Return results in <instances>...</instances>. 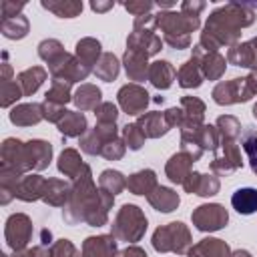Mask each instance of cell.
Returning <instances> with one entry per match:
<instances>
[{
    "instance_id": "obj_1",
    "label": "cell",
    "mask_w": 257,
    "mask_h": 257,
    "mask_svg": "<svg viewBox=\"0 0 257 257\" xmlns=\"http://www.w3.org/2000/svg\"><path fill=\"white\" fill-rule=\"evenodd\" d=\"M114 205V197L96 189L92 171L84 165L82 173L72 181L70 199L62 207V219L66 225L86 223L88 227H102L108 221V211Z\"/></svg>"
},
{
    "instance_id": "obj_2",
    "label": "cell",
    "mask_w": 257,
    "mask_h": 257,
    "mask_svg": "<svg viewBox=\"0 0 257 257\" xmlns=\"http://www.w3.org/2000/svg\"><path fill=\"white\" fill-rule=\"evenodd\" d=\"M255 18L257 12L251 8V4L227 2L225 6H219L209 14L199 38V46L207 52H219L221 46L231 48L239 42L241 28L251 26Z\"/></svg>"
},
{
    "instance_id": "obj_3",
    "label": "cell",
    "mask_w": 257,
    "mask_h": 257,
    "mask_svg": "<svg viewBox=\"0 0 257 257\" xmlns=\"http://www.w3.org/2000/svg\"><path fill=\"white\" fill-rule=\"evenodd\" d=\"M157 16V28L163 32V42L175 50H185L191 46V32L201 26V18L189 12L161 10Z\"/></svg>"
},
{
    "instance_id": "obj_4",
    "label": "cell",
    "mask_w": 257,
    "mask_h": 257,
    "mask_svg": "<svg viewBox=\"0 0 257 257\" xmlns=\"http://www.w3.org/2000/svg\"><path fill=\"white\" fill-rule=\"evenodd\" d=\"M151 245L157 253H175V255H187L193 247L191 231L185 223L173 221L167 225H161L155 229Z\"/></svg>"
},
{
    "instance_id": "obj_5",
    "label": "cell",
    "mask_w": 257,
    "mask_h": 257,
    "mask_svg": "<svg viewBox=\"0 0 257 257\" xmlns=\"http://www.w3.org/2000/svg\"><path fill=\"white\" fill-rule=\"evenodd\" d=\"M147 227H149V221H147L145 213L141 211V207L124 203L114 215V221L110 225V233L116 237V241L137 243L145 237Z\"/></svg>"
},
{
    "instance_id": "obj_6",
    "label": "cell",
    "mask_w": 257,
    "mask_h": 257,
    "mask_svg": "<svg viewBox=\"0 0 257 257\" xmlns=\"http://www.w3.org/2000/svg\"><path fill=\"white\" fill-rule=\"evenodd\" d=\"M213 100L221 106H229V104H239V102H247L255 96V90L249 82L247 76L241 78H231V80H221L215 84L213 92H211Z\"/></svg>"
},
{
    "instance_id": "obj_7",
    "label": "cell",
    "mask_w": 257,
    "mask_h": 257,
    "mask_svg": "<svg viewBox=\"0 0 257 257\" xmlns=\"http://www.w3.org/2000/svg\"><path fill=\"white\" fill-rule=\"evenodd\" d=\"M241 167H243V159H241V151H239L237 141L221 137V145L215 151V159L209 165L211 173L217 177H229L231 173L239 171Z\"/></svg>"
},
{
    "instance_id": "obj_8",
    "label": "cell",
    "mask_w": 257,
    "mask_h": 257,
    "mask_svg": "<svg viewBox=\"0 0 257 257\" xmlns=\"http://www.w3.org/2000/svg\"><path fill=\"white\" fill-rule=\"evenodd\" d=\"M32 233H34V225H32V219L28 215H24V213H12L6 219L4 239H6V245L12 251L26 249V245L32 241Z\"/></svg>"
},
{
    "instance_id": "obj_9",
    "label": "cell",
    "mask_w": 257,
    "mask_h": 257,
    "mask_svg": "<svg viewBox=\"0 0 257 257\" xmlns=\"http://www.w3.org/2000/svg\"><path fill=\"white\" fill-rule=\"evenodd\" d=\"M191 221H193L195 229H199L203 233H211V231L223 229L229 223V213L219 203H205V205H199L191 213Z\"/></svg>"
},
{
    "instance_id": "obj_10",
    "label": "cell",
    "mask_w": 257,
    "mask_h": 257,
    "mask_svg": "<svg viewBox=\"0 0 257 257\" xmlns=\"http://www.w3.org/2000/svg\"><path fill=\"white\" fill-rule=\"evenodd\" d=\"M149 90L137 82H128L124 86L118 88L116 92V100H118V106L122 108V112L131 114V116H141L145 114V108L149 106L151 98H149Z\"/></svg>"
},
{
    "instance_id": "obj_11",
    "label": "cell",
    "mask_w": 257,
    "mask_h": 257,
    "mask_svg": "<svg viewBox=\"0 0 257 257\" xmlns=\"http://www.w3.org/2000/svg\"><path fill=\"white\" fill-rule=\"evenodd\" d=\"M118 137V128H116V122L112 124H102V122H96L94 128H88L82 137H80V151L90 155V157H100L102 153V147L106 143H110L112 139Z\"/></svg>"
},
{
    "instance_id": "obj_12",
    "label": "cell",
    "mask_w": 257,
    "mask_h": 257,
    "mask_svg": "<svg viewBox=\"0 0 257 257\" xmlns=\"http://www.w3.org/2000/svg\"><path fill=\"white\" fill-rule=\"evenodd\" d=\"M0 169H10V171L18 173L20 177H24L28 171L26 143H22L20 139H14V137L4 139L2 151H0Z\"/></svg>"
},
{
    "instance_id": "obj_13",
    "label": "cell",
    "mask_w": 257,
    "mask_h": 257,
    "mask_svg": "<svg viewBox=\"0 0 257 257\" xmlns=\"http://www.w3.org/2000/svg\"><path fill=\"white\" fill-rule=\"evenodd\" d=\"M197 60H199V66H201V72L205 78L209 80H219L223 74H225V68H227V58L219 52H207L205 48H201L199 44L193 46V54Z\"/></svg>"
},
{
    "instance_id": "obj_14",
    "label": "cell",
    "mask_w": 257,
    "mask_h": 257,
    "mask_svg": "<svg viewBox=\"0 0 257 257\" xmlns=\"http://www.w3.org/2000/svg\"><path fill=\"white\" fill-rule=\"evenodd\" d=\"M181 187L185 189V193H191V195L213 197V195L219 193L221 181H219L217 175H209V173L205 175V173H199V171H191Z\"/></svg>"
},
{
    "instance_id": "obj_15",
    "label": "cell",
    "mask_w": 257,
    "mask_h": 257,
    "mask_svg": "<svg viewBox=\"0 0 257 257\" xmlns=\"http://www.w3.org/2000/svg\"><path fill=\"white\" fill-rule=\"evenodd\" d=\"M116 253H118V241L112 233L86 237L80 249L82 257H116Z\"/></svg>"
},
{
    "instance_id": "obj_16",
    "label": "cell",
    "mask_w": 257,
    "mask_h": 257,
    "mask_svg": "<svg viewBox=\"0 0 257 257\" xmlns=\"http://www.w3.org/2000/svg\"><path fill=\"white\" fill-rule=\"evenodd\" d=\"M122 64H124V70H126V76L128 80L133 82H143L147 80V74H149V54L143 52V50H137V48H126L124 54H122Z\"/></svg>"
},
{
    "instance_id": "obj_17",
    "label": "cell",
    "mask_w": 257,
    "mask_h": 257,
    "mask_svg": "<svg viewBox=\"0 0 257 257\" xmlns=\"http://www.w3.org/2000/svg\"><path fill=\"white\" fill-rule=\"evenodd\" d=\"M46 181L44 177L32 173V175H24L16 189H14V199H20L24 203H34V201H40L44 197V191H46Z\"/></svg>"
},
{
    "instance_id": "obj_18",
    "label": "cell",
    "mask_w": 257,
    "mask_h": 257,
    "mask_svg": "<svg viewBox=\"0 0 257 257\" xmlns=\"http://www.w3.org/2000/svg\"><path fill=\"white\" fill-rule=\"evenodd\" d=\"M181 110H183V126L181 131H197L199 126H203V118H205V102L197 96H183L181 98Z\"/></svg>"
},
{
    "instance_id": "obj_19",
    "label": "cell",
    "mask_w": 257,
    "mask_h": 257,
    "mask_svg": "<svg viewBox=\"0 0 257 257\" xmlns=\"http://www.w3.org/2000/svg\"><path fill=\"white\" fill-rule=\"evenodd\" d=\"M28 171H44L52 161V145L42 139H32L26 143Z\"/></svg>"
},
{
    "instance_id": "obj_20",
    "label": "cell",
    "mask_w": 257,
    "mask_h": 257,
    "mask_svg": "<svg viewBox=\"0 0 257 257\" xmlns=\"http://www.w3.org/2000/svg\"><path fill=\"white\" fill-rule=\"evenodd\" d=\"M10 122L16 126H34L40 120H44V112H42V102H24V104H16L10 114H8Z\"/></svg>"
},
{
    "instance_id": "obj_21",
    "label": "cell",
    "mask_w": 257,
    "mask_h": 257,
    "mask_svg": "<svg viewBox=\"0 0 257 257\" xmlns=\"http://www.w3.org/2000/svg\"><path fill=\"white\" fill-rule=\"evenodd\" d=\"M100 42L92 36H84L76 42V50H74V56L78 58V62L88 70V72H94V66L96 62L100 60L102 56V50H100Z\"/></svg>"
},
{
    "instance_id": "obj_22",
    "label": "cell",
    "mask_w": 257,
    "mask_h": 257,
    "mask_svg": "<svg viewBox=\"0 0 257 257\" xmlns=\"http://www.w3.org/2000/svg\"><path fill=\"white\" fill-rule=\"evenodd\" d=\"M135 122L139 124V128L143 131V135H145L147 139H161V137H165V135L171 131V126L167 124L165 112H159V110L145 112V114H141Z\"/></svg>"
},
{
    "instance_id": "obj_23",
    "label": "cell",
    "mask_w": 257,
    "mask_h": 257,
    "mask_svg": "<svg viewBox=\"0 0 257 257\" xmlns=\"http://www.w3.org/2000/svg\"><path fill=\"white\" fill-rule=\"evenodd\" d=\"M177 78V70L169 60H155L149 66L147 80L157 88V90H167L171 88L173 80Z\"/></svg>"
},
{
    "instance_id": "obj_24",
    "label": "cell",
    "mask_w": 257,
    "mask_h": 257,
    "mask_svg": "<svg viewBox=\"0 0 257 257\" xmlns=\"http://www.w3.org/2000/svg\"><path fill=\"white\" fill-rule=\"evenodd\" d=\"M193 159L187 155V153H183V151H179V153H175L169 161H167V165H165V175H167V179L171 181V183H177V185H183V181L189 177V173L193 171Z\"/></svg>"
},
{
    "instance_id": "obj_25",
    "label": "cell",
    "mask_w": 257,
    "mask_h": 257,
    "mask_svg": "<svg viewBox=\"0 0 257 257\" xmlns=\"http://www.w3.org/2000/svg\"><path fill=\"white\" fill-rule=\"evenodd\" d=\"M187 257H231V247L223 239L205 237L189 249Z\"/></svg>"
},
{
    "instance_id": "obj_26",
    "label": "cell",
    "mask_w": 257,
    "mask_h": 257,
    "mask_svg": "<svg viewBox=\"0 0 257 257\" xmlns=\"http://www.w3.org/2000/svg\"><path fill=\"white\" fill-rule=\"evenodd\" d=\"M227 62L233 64V66H239V68L255 70L257 68V52H255V48L249 40L247 42H237L235 46H231L227 50Z\"/></svg>"
},
{
    "instance_id": "obj_27",
    "label": "cell",
    "mask_w": 257,
    "mask_h": 257,
    "mask_svg": "<svg viewBox=\"0 0 257 257\" xmlns=\"http://www.w3.org/2000/svg\"><path fill=\"white\" fill-rule=\"evenodd\" d=\"M157 187H159V183H157V173H155L153 169H141V171L133 173V175L126 179V189H128L133 195H145V197H149Z\"/></svg>"
},
{
    "instance_id": "obj_28",
    "label": "cell",
    "mask_w": 257,
    "mask_h": 257,
    "mask_svg": "<svg viewBox=\"0 0 257 257\" xmlns=\"http://www.w3.org/2000/svg\"><path fill=\"white\" fill-rule=\"evenodd\" d=\"M72 102H74V106H76L80 112H84V110H94V108L102 102V92H100V88H98L96 84L84 82V84H80V86L74 90Z\"/></svg>"
},
{
    "instance_id": "obj_29",
    "label": "cell",
    "mask_w": 257,
    "mask_h": 257,
    "mask_svg": "<svg viewBox=\"0 0 257 257\" xmlns=\"http://www.w3.org/2000/svg\"><path fill=\"white\" fill-rule=\"evenodd\" d=\"M147 201H149V205H151L155 211H159V213H171V211H175V209L179 207L181 197H179L177 191H173L171 187L159 185V187L147 197Z\"/></svg>"
},
{
    "instance_id": "obj_30",
    "label": "cell",
    "mask_w": 257,
    "mask_h": 257,
    "mask_svg": "<svg viewBox=\"0 0 257 257\" xmlns=\"http://www.w3.org/2000/svg\"><path fill=\"white\" fill-rule=\"evenodd\" d=\"M70 189H72V183H68V181L48 179L42 201L46 205H50V207H64L68 203V199H70Z\"/></svg>"
},
{
    "instance_id": "obj_31",
    "label": "cell",
    "mask_w": 257,
    "mask_h": 257,
    "mask_svg": "<svg viewBox=\"0 0 257 257\" xmlns=\"http://www.w3.org/2000/svg\"><path fill=\"white\" fill-rule=\"evenodd\" d=\"M56 128L60 131V135L64 139H80L86 131H88V122H86V116L78 110H68L64 114V118L56 124Z\"/></svg>"
},
{
    "instance_id": "obj_32",
    "label": "cell",
    "mask_w": 257,
    "mask_h": 257,
    "mask_svg": "<svg viewBox=\"0 0 257 257\" xmlns=\"http://www.w3.org/2000/svg\"><path fill=\"white\" fill-rule=\"evenodd\" d=\"M203 72H201V66H199V60L195 56H191L187 62H183L177 70V82L181 88H199L203 84Z\"/></svg>"
},
{
    "instance_id": "obj_33",
    "label": "cell",
    "mask_w": 257,
    "mask_h": 257,
    "mask_svg": "<svg viewBox=\"0 0 257 257\" xmlns=\"http://www.w3.org/2000/svg\"><path fill=\"white\" fill-rule=\"evenodd\" d=\"M181 133L187 135V137H191L203 151L215 153L219 149V145H221V135H219V131H217L215 124H203L197 131H181Z\"/></svg>"
},
{
    "instance_id": "obj_34",
    "label": "cell",
    "mask_w": 257,
    "mask_h": 257,
    "mask_svg": "<svg viewBox=\"0 0 257 257\" xmlns=\"http://www.w3.org/2000/svg\"><path fill=\"white\" fill-rule=\"evenodd\" d=\"M84 161H82V157H80V153L76 151V149H64L60 155H58V161H56V167H58V171L64 175V177H68L70 181H74L80 173H82V169H84Z\"/></svg>"
},
{
    "instance_id": "obj_35",
    "label": "cell",
    "mask_w": 257,
    "mask_h": 257,
    "mask_svg": "<svg viewBox=\"0 0 257 257\" xmlns=\"http://www.w3.org/2000/svg\"><path fill=\"white\" fill-rule=\"evenodd\" d=\"M46 76H48V72H46L42 66H30V68L22 70V72L16 76V80H18V84H20L24 96H32V94L42 86V82L46 80Z\"/></svg>"
},
{
    "instance_id": "obj_36",
    "label": "cell",
    "mask_w": 257,
    "mask_h": 257,
    "mask_svg": "<svg viewBox=\"0 0 257 257\" xmlns=\"http://www.w3.org/2000/svg\"><path fill=\"white\" fill-rule=\"evenodd\" d=\"M231 205L239 215H253L257 213V189L241 187L231 195Z\"/></svg>"
},
{
    "instance_id": "obj_37",
    "label": "cell",
    "mask_w": 257,
    "mask_h": 257,
    "mask_svg": "<svg viewBox=\"0 0 257 257\" xmlns=\"http://www.w3.org/2000/svg\"><path fill=\"white\" fill-rule=\"evenodd\" d=\"M70 52L64 50V46L60 44V40L56 38H44L40 44H38V56L48 64V68L60 64Z\"/></svg>"
},
{
    "instance_id": "obj_38",
    "label": "cell",
    "mask_w": 257,
    "mask_h": 257,
    "mask_svg": "<svg viewBox=\"0 0 257 257\" xmlns=\"http://www.w3.org/2000/svg\"><path fill=\"white\" fill-rule=\"evenodd\" d=\"M40 4L58 18H76L84 8L78 0H42Z\"/></svg>"
},
{
    "instance_id": "obj_39",
    "label": "cell",
    "mask_w": 257,
    "mask_h": 257,
    "mask_svg": "<svg viewBox=\"0 0 257 257\" xmlns=\"http://www.w3.org/2000/svg\"><path fill=\"white\" fill-rule=\"evenodd\" d=\"M30 30V22L24 14L20 16H14V18H2L0 20V32L2 36L10 38V40H20L28 34Z\"/></svg>"
},
{
    "instance_id": "obj_40",
    "label": "cell",
    "mask_w": 257,
    "mask_h": 257,
    "mask_svg": "<svg viewBox=\"0 0 257 257\" xmlns=\"http://www.w3.org/2000/svg\"><path fill=\"white\" fill-rule=\"evenodd\" d=\"M98 189L116 197L118 193H122L126 189V179L120 171H114V169H104L98 177Z\"/></svg>"
},
{
    "instance_id": "obj_41",
    "label": "cell",
    "mask_w": 257,
    "mask_h": 257,
    "mask_svg": "<svg viewBox=\"0 0 257 257\" xmlns=\"http://www.w3.org/2000/svg\"><path fill=\"white\" fill-rule=\"evenodd\" d=\"M120 72V62L112 52H102L100 60L94 66V76L104 82H112Z\"/></svg>"
},
{
    "instance_id": "obj_42",
    "label": "cell",
    "mask_w": 257,
    "mask_h": 257,
    "mask_svg": "<svg viewBox=\"0 0 257 257\" xmlns=\"http://www.w3.org/2000/svg\"><path fill=\"white\" fill-rule=\"evenodd\" d=\"M70 82H64V80H52L50 88L46 90L44 94V100L46 102H52V104H60L64 106L66 102L72 100V92H70Z\"/></svg>"
},
{
    "instance_id": "obj_43",
    "label": "cell",
    "mask_w": 257,
    "mask_h": 257,
    "mask_svg": "<svg viewBox=\"0 0 257 257\" xmlns=\"http://www.w3.org/2000/svg\"><path fill=\"white\" fill-rule=\"evenodd\" d=\"M241 147L247 155L251 171L257 175V133H255L253 126H245L241 131Z\"/></svg>"
},
{
    "instance_id": "obj_44",
    "label": "cell",
    "mask_w": 257,
    "mask_h": 257,
    "mask_svg": "<svg viewBox=\"0 0 257 257\" xmlns=\"http://www.w3.org/2000/svg\"><path fill=\"white\" fill-rule=\"evenodd\" d=\"M215 126H217V131H219V135H221L223 139H233V141H237V139L241 137V122H239V118L233 116V114H221V116L217 118Z\"/></svg>"
},
{
    "instance_id": "obj_45",
    "label": "cell",
    "mask_w": 257,
    "mask_h": 257,
    "mask_svg": "<svg viewBox=\"0 0 257 257\" xmlns=\"http://www.w3.org/2000/svg\"><path fill=\"white\" fill-rule=\"evenodd\" d=\"M24 92L18 84V80H6V82H0V106L2 108H8L12 106L18 98H22Z\"/></svg>"
},
{
    "instance_id": "obj_46",
    "label": "cell",
    "mask_w": 257,
    "mask_h": 257,
    "mask_svg": "<svg viewBox=\"0 0 257 257\" xmlns=\"http://www.w3.org/2000/svg\"><path fill=\"white\" fill-rule=\"evenodd\" d=\"M145 139H147V137L143 135V131L139 128L137 122H126V124L122 126V141H124L126 149H131V151L143 149Z\"/></svg>"
},
{
    "instance_id": "obj_47",
    "label": "cell",
    "mask_w": 257,
    "mask_h": 257,
    "mask_svg": "<svg viewBox=\"0 0 257 257\" xmlns=\"http://www.w3.org/2000/svg\"><path fill=\"white\" fill-rule=\"evenodd\" d=\"M124 153H126V145H124L122 137H116V139H112L110 143H106L102 147L100 157L106 159V161H120L124 157Z\"/></svg>"
},
{
    "instance_id": "obj_48",
    "label": "cell",
    "mask_w": 257,
    "mask_h": 257,
    "mask_svg": "<svg viewBox=\"0 0 257 257\" xmlns=\"http://www.w3.org/2000/svg\"><path fill=\"white\" fill-rule=\"evenodd\" d=\"M52 233L50 229H40V241L32 247V255L34 257H54L52 253Z\"/></svg>"
},
{
    "instance_id": "obj_49",
    "label": "cell",
    "mask_w": 257,
    "mask_h": 257,
    "mask_svg": "<svg viewBox=\"0 0 257 257\" xmlns=\"http://www.w3.org/2000/svg\"><path fill=\"white\" fill-rule=\"evenodd\" d=\"M94 116H96V122L112 124V122H116V118H118V108H116V104H112V102H100V104L94 108Z\"/></svg>"
},
{
    "instance_id": "obj_50",
    "label": "cell",
    "mask_w": 257,
    "mask_h": 257,
    "mask_svg": "<svg viewBox=\"0 0 257 257\" xmlns=\"http://www.w3.org/2000/svg\"><path fill=\"white\" fill-rule=\"evenodd\" d=\"M52 253L54 257H82L80 251L72 245L70 239H58L52 243Z\"/></svg>"
},
{
    "instance_id": "obj_51",
    "label": "cell",
    "mask_w": 257,
    "mask_h": 257,
    "mask_svg": "<svg viewBox=\"0 0 257 257\" xmlns=\"http://www.w3.org/2000/svg\"><path fill=\"white\" fill-rule=\"evenodd\" d=\"M42 112H44V120H48V122H54V124H58L62 118H64V114L68 112L64 106H60V104H52V102H42Z\"/></svg>"
},
{
    "instance_id": "obj_52",
    "label": "cell",
    "mask_w": 257,
    "mask_h": 257,
    "mask_svg": "<svg viewBox=\"0 0 257 257\" xmlns=\"http://www.w3.org/2000/svg\"><path fill=\"white\" fill-rule=\"evenodd\" d=\"M124 10H128L135 18L139 16H145V14H151V10L155 8V2H147V0H141V2H122Z\"/></svg>"
},
{
    "instance_id": "obj_53",
    "label": "cell",
    "mask_w": 257,
    "mask_h": 257,
    "mask_svg": "<svg viewBox=\"0 0 257 257\" xmlns=\"http://www.w3.org/2000/svg\"><path fill=\"white\" fill-rule=\"evenodd\" d=\"M22 8H24V2H12V0H2L0 2V14H2V18L20 16L22 14Z\"/></svg>"
},
{
    "instance_id": "obj_54",
    "label": "cell",
    "mask_w": 257,
    "mask_h": 257,
    "mask_svg": "<svg viewBox=\"0 0 257 257\" xmlns=\"http://www.w3.org/2000/svg\"><path fill=\"white\" fill-rule=\"evenodd\" d=\"M165 118H167V124L171 126V128H175V126H183V110H181V106H171V108H167L165 110Z\"/></svg>"
},
{
    "instance_id": "obj_55",
    "label": "cell",
    "mask_w": 257,
    "mask_h": 257,
    "mask_svg": "<svg viewBox=\"0 0 257 257\" xmlns=\"http://www.w3.org/2000/svg\"><path fill=\"white\" fill-rule=\"evenodd\" d=\"M205 2H199V0H185V2H181V10L183 12H189V14H201L203 10H205Z\"/></svg>"
},
{
    "instance_id": "obj_56",
    "label": "cell",
    "mask_w": 257,
    "mask_h": 257,
    "mask_svg": "<svg viewBox=\"0 0 257 257\" xmlns=\"http://www.w3.org/2000/svg\"><path fill=\"white\" fill-rule=\"evenodd\" d=\"M116 257H149V255H147V251H145L143 247H139V245H128V247H124L122 251H118Z\"/></svg>"
},
{
    "instance_id": "obj_57",
    "label": "cell",
    "mask_w": 257,
    "mask_h": 257,
    "mask_svg": "<svg viewBox=\"0 0 257 257\" xmlns=\"http://www.w3.org/2000/svg\"><path fill=\"white\" fill-rule=\"evenodd\" d=\"M2 72H0V82H6V80H12V66L8 62V52H2Z\"/></svg>"
},
{
    "instance_id": "obj_58",
    "label": "cell",
    "mask_w": 257,
    "mask_h": 257,
    "mask_svg": "<svg viewBox=\"0 0 257 257\" xmlns=\"http://www.w3.org/2000/svg\"><path fill=\"white\" fill-rule=\"evenodd\" d=\"M112 6H114V2H110V0H108V2H98V0H92V2H90V8H92L94 12H106V10H110Z\"/></svg>"
},
{
    "instance_id": "obj_59",
    "label": "cell",
    "mask_w": 257,
    "mask_h": 257,
    "mask_svg": "<svg viewBox=\"0 0 257 257\" xmlns=\"http://www.w3.org/2000/svg\"><path fill=\"white\" fill-rule=\"evenodd\" d=\"M0 257H34V255H32V249H22V251H12V255L2 253Z\"/></svg>"
},
{
    "instance_id": "obj_60",
    "label": "cell",
    "mask_w": 257,
    "mask_h": 257,
    "mask_svg": "<svg viewBox=\"0 0 257 257\" xmlns=\"http://www.w3.org/2000/svg\"><path fill=\"white\" fill-rule=\"evenodd\" d=\"M231 257H251V253L245 249H237V251H231Z\"/></svg>"
},
{
    "instance_id": "obj_61",
    "label": "cell",
    "mask_w": 257,
    "mask_h": 257,
    "mask_svg": "<svg viewBox=\"0 0 257 257\" xmlns=\"http://www.w3.org/2000/svg\"><path fill=\"white\" fill-rule=\"evenodd\" d=\"M155 6H159L161 10H163V8H167V10H169V8H173V6H175V2H155Z\"/></svg>"
},
{
    "instance_id": "obj_62",
    "label": "cell",
    "mask_w": 257,
    "mask_h": 257,
    "mask_svg": "<svg viewBox=\"0 0 257 257\" xmlns=\"http://www.w3.org/2000/svg\"><path fill=\"white\" fill-rule=\"evenodd\" d=\"M249 42H251V44H253V48H255V52H257V36H253V38H251V40H249Z\"/></svg>"
},
{
    "instance_id": "obj_63",
    "label": "cell",
    "mask_w": 257,
    "mask_h": 257,
    "mask_svg": "<svg viewBox=\"0 0 257 257\" xmlns=\"http://www.w3.org/2000/svg\"><path fill=\"white\" fill-rule=\"evenodd\" d=\"M251 112H253V116H255V118H257V102H255V104H253V110H251Z\"/></svg>"
}]
</instances>
